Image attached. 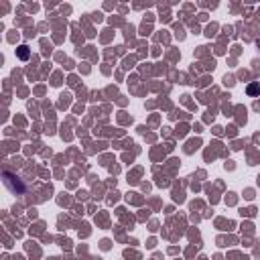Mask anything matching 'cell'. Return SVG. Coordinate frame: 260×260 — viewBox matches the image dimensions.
<instances>
[{"label":"cell","instance_id":"1","mask_svg":"<svg viewBox=\"0 0 260 260\" xmlns=\"http://www.w3.org/2000/svg\"><path fill=\"white\" fill-rule=\"evenodd\" d=\"M4 185H6L12 193H24V191H26V187H24L22 179H20V177H16V175H12L10 171H4Z\"/></svg>","mask_w":260,"mask_h":260},{"label":"cell","instance_id":"2","mask_svg":"<svg viewBox=\"0 0 260 260\" xmlns=\"http://www.w3.org/2000/svg\"><path fill=\"white\" fill-rule=\"evenodd\" d=\"M246 91H248V95H258V93H260V81L250 83V85L246 87Z\"/></svg>","mask_w":260,"mask_h":260},{"label":"cell","instance_id":"3","mask_svg":"<svg viewBox=\"0 0 260 260\" xmlns=\"http://www.w3.org/2000/svg\"><path fill=\"white\" fill-rule=\"evenodd\" d=\"M16 53H18V57H20V59H28V47H26V45H20Z\"/></svg>","mask_w":260,"mask_h":260},{"label":"cell","instance_id":"4","mask_svg":"<svg viewBox=\"0 0 260 260\" xmlns=\"http://www.w3.org/2000/svg\"><path fill=\"white\" fill-rule=\"evenodd\" d=\"M258 49H260V39H258Z\"/></svg>","mask_w":260,"mask_h":260}]
</instances>
